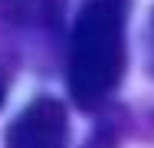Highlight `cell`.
Listing matches in <instances>:
<instances>
[{"mask_svg":"<svg viewBox=\"0 0 154 148\" xmlns=\"http://www.w3.org/2000/svg\"><path fill=\"white\" fill-rule=\"evenodd\" d=\"M125 72V0H85L69 36L66 86L79 109H98Z\"/></svg>","mask_w":154,"mask_h":148,"instance_id":"1","label":"cell"},{"mask_svg":"<svg viewBox=\"0 0 154 148\" xmlns=\"http://www.w3.org/2000/svg\"><path fill=\"white\" fill-rule=\"evenodd\" d=\"M69 145V115L53 95H39L7 128V148H66Z\"/></svg>","mask_w":154,"mask_h":148,"instance_id":"2","label":"cell"},{"mask_svg":"<svg viewBox=\"0 0 154 148\" xmlns=\"http://www.w3.org/2000/svg\"><path fill=\"white\" fill-rule=\"evenodd\" d=\"M53 13L49 0H0V20L10 27H33Z\"/></svg>","mask_w":154,"mask_h":148,"instance_id":"3","label":"cell"},{"mask_svg":"<svg viewBox=\"0 0 154 148\" xmlns=\"http://www.w3.org/2000/svg\"><path fill=\"white\" fill-rule=\"evenodd\" d=\"M85 148H115V142H112V135H108V132H95V138H92Z\"/></svg>","mask_w":154,"mask_h":148,"instance_id":"4","label":"cell"},{"mask_svg":"<svg viewBox=\"0 0 154 148\" xmlns=\"http://www.w3.org/2000/svg\"><path fill=\"white\" fill-rule=\"evenodd\" d=\"M3 99H7V76H3V69H0V105H3Z\"/></svg>","mask_w":154,"mask_h":148,"instance_id":"5","label":"cell"},{"mask_svg":"<svg viewBox=\"0 0 154 148\" xmlns=\"http://www.w3.org/2000/svg\"><path fill=\"white\" fill-rule=\"evenodd\" d=\"M151 33H154V20H151Z\"/></svg>","mask_w":154,"mask_h":148,"instance_id":"6","label":"cell"}]
</instances>
